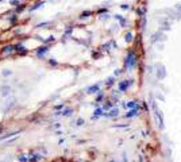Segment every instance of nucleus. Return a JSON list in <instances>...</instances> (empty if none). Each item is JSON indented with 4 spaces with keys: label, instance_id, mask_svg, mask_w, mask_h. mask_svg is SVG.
<instances>
[{
    "label": "nucleus",
    "instance_id": "obj_1",
    "mask_svg": "<svg viewBox=\"0 0 181 162\" xmlns=\"http://www.w3.org/2000/svg\"><path fill=\"white\" fill-rule=\"evenodd\" d=\"M11 92H12V88L9 87V85H3V87H0V97H3V99L8 97L9 95H11Z\"/></svg>",
    "mask_w": 181,
    "mask_h": 162
},
{
    "label": "nucleus",
    "instance_id": "obj_2",
    "mask_svg": "<svg viewBox=\"0 0 181 162\" xmlns=\"http://www.w3.org/2000/svg\"><path fill=\"white\" fill-rule=\"evenodd\" d=\"M1 53L3 54H12V53H15V45H7V46H4V47L1 49Z\"/></svg>",
    "mask_w": 181,
    "mask_h": 162
},
{
    "label": "nucleus",
    "instance_id": "obj_3",
    "mask_svg": "<svg viewBox=\"0 0 181 162\" xmlns=\"http://www.w3.org/2000/svg\"><path fill=\"white\" fill-rule=\"evenodd\" d=\"M15 52L18 53L19 56H26L27 54V49L24 45H16L15 46Z\"/></svg>",
    "mask_w": 181,
    "mask_h": 162
},
{
    "label": "nucleus",
    "instance_id": "obj_4",
    "mask_svg": "<svg viewBox=\"0 0 181 162\" xmlns=\"http://www.w3.org/2000/svg\"><path fill=\"white\" fill-rule=\"evenodd\" d=\"M45 4V1L43 0H39V1H37V3H34V4L30 7V11H35V9H38V8H41L42 5Z\"/></svg>",
    "mask_w": 181,
    "mask_h": 162
},
{
    "label": "nucleus",
    "instance_id": "obj_5",
    "mask_svg": "<svg viewBox=\"0 0 181 162\" xmlns=\"http://www.w3.org/2000/svg\"><path fill=\"white\" fill-rule=\"evenodd\" d=\"M15 101H16V99L15 97H11V99H7V101H5V105L4 108L5 110H8V108H11L14 104H15Z\"/></svg>",
    "mask_w": 181,
    "mask_h": 162
},
{
    "label": "nucleus",
    "instance_id": "obj_6",
    "mask_svg": "<svg viewBox=\"0 0 181 162\" xmlns=\"http://www.w3.org/2000/svg\"><path fill=\"white\" fill-rule=\"evenodd\" d=\"M47 50H49V47H47V46H43V47H39L38 50H37V56H38V57H42L43 54H46V53H47Z\"/></svg>",
    "mask_w": 181,
    "mask_h": 162
},
{
    "label": "nucleus",
    "instance_id": "obj_7",
    "mask_svg": "<svg viewBox=\"0 0 181 162\" xmlns=\"http://www.w3.org/2000/svg\"><path fill=\"white\" fill-rule=\"evenodd\" d=\"M27 8V4L26 3H20V4H18L16 5V12H23V11H24V9Z\"/></svg>",
    "mask_w": 181,
    "mask_h": 162
},
{
    "label": "nucleus",
    "instance_id": "obj_8",
    "mask_svg": "<svg viewBox=\"0 0 181 162\" xmlns=\"http://www.w3.org/2000/svg\"><path fill=\"white\" fill-rule=\"evenodd\" d=\"M16 20H18V15H16V14L11 15V18H9V22H11V24H15V23H16Z\"/></svg>",
    "mask_w": 181,
    "mask_h": 162
},
{
    "label": "nucleus",
    "instance_id": "obj_9",
    "mask_svg": "<svg viewBox=\"0 0 181 162\" xmlns=\"http://www.w3.org/2000/svg\"><path fill=\"white\" fill-rule=\"evenodd\" d=\"M42 157H39V155H31L30 158H28V161H31V162H35V161H38V159H41Z\"/></svg>",
    "mask_w": 181,
    "mask_h": 162
},
{
    "label": "nucleus",
    "instance_id": "obj_10",
    "mask_svg": "<svg viewBox=\"0 0 181 162\" xmlns=\"http://www.w3.org/2000/svg\"><path fill=\"white\" fill-rule=\"evenodd\" d=\"M22 3V0H9V5H18Z\"/></svg>",
    "mask_w": 181,
    "mask_h": 162
},
{
    "label": "nucleus",
    "instance_id": "obj_11",
    "mask_svg": "<svg viewBox=\"0 0 181 162\" xmlns=\"http://www.w3.org/2000/svg\"><path fill=\"white\" fill-rule=\"evenodd\" d=\"M11 75H12V72H11L9 69H4V70H3V76H4V77H7V76H11Z\"/></svg>",
    "mask_w": 181,
    "mask_h": 162
},
{
    "label": "nucleus",
    "instance_id": "obj_12",
    "mask_svg": "<svg viewBox=\"0 0 181 162\" xmlns=\"http://www.w3.org/2000/svg\"><path fill=\"white\" fill-rule=\"evenodd\" d=\"M18 159H19L20 162H27V161H28V158H27L26 155H19Z\"/></svg>",
    "mask_w": 181,
    "mask_h": 162
},
{
    "label": "nucleus",
    "instance_id": "obj_13",
    "mask_svg": "<svg viewBox=\"0 0 181 162\" xmlns=\"http://www.w3.org/2000/svg\"><path fill=\"white\" fill-rule=\"evenodd\" d=\"M53 39H54V37H49V39L46 41V42H52V41H53Z\"/></svg>",
    "mask_w": 181,
    "mask_h": 162
},
{
    "label": "nucleus",
    "instance_id": "obj_14",
    "mask_svg": "<svg viewBox=\"0 0 181 162\" xmlns=\"http://www.w3.org/2000/svg\"><path fill=\"white\" fill-rule=\"evenodd\" d=\"M0 1H3V0H0Z\"/></svg>",
    "mask_w": 181,
    "mask_h": 162
}]
</instances>
